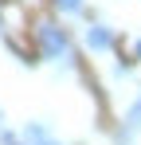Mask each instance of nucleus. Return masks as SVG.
I'll list each match as a JSON object with an SVG mask.
<instances>
[{"instance_id": "obj_1", "label": "nucleus", "mask_w": 141, "mask_h": 145, "mask_svg": "<svg viewBox=\"0 0 141 145\" xmlns=\"http://www.w3.org/2000/svg\"><path fill=\"white\" fill-rule=\"evenodd\" d=\"M35 39H39V51H43L47 59H67V55H70L67 31H63L59 24H51V20H43V24L35 27Z\"/></svg>"}, {"instance_id": "obj_2", "label": "nucleus", "mask_w": 141, "mask_h": 145, "mask_svg": "<svg viewBox=\"0 0 141 145\" xmlns=\"http://www.w3.org/2000/svg\"><path fill=\"white\" fill-rule=\"evenodd\" d=\"M86 43H90V51H110V47H114V31L98 24V27L86 31Z\"/></svg>"}, {"instance_id": "obj_3", "label": "nucleus", "mask_w": 141, "mask_h": 145, "mask_svg": "<svg viewBox=\"0 0 141 145\" xmlns=\"http://www.w3.org/2000/svg\"><path fill=\"white\" fill-rule=\"evenodd\" d=\"M137 125H141V98L129 106V114H125V129H137Z\"/></svg>"}, {"instance_id": "obj_4", "label": "nucleus", "mask_w": 141, "mask_h": 145, "mask_svg": "<svg viewBox=\"0 0 141 145\" xmlns=\"http://www.w3.org/2000/svg\"><path fill=\"white\" fill-rule=\"evenodd\" d=\"M55 8H63V12H82V0H55Z\"/></svg>"}, {"instance_id": "obj_5", "label": "nucleus", "mask_w": 141, "mask_h": 145, "mask_svg": "<svg viewBox=\"0 0 141 145\" xmlns=\"http://www.w3.org/2000/svg\"><path fill=\"white\" fill-rule=\"evenodd\" d=\"M31 145H59V141H51V137H47V133H43V137H35V141H31Z\"/></svg>"}, {"instance_id": "obj_6", "label": "nucleus", "mask_w": 141, "mask_h": 145, "mask_svg": "<svg viewBox=\"0 0 141 145\" xmlns=\"http://www.w3.org/2000/svg\"><path fill=\"white\" fill-rule=\"evenodd\" d=\"M133 55H137V59H141V39H137V43H133Z\"/></svg>"}, {"instance_id": "obj_7", "label": "nucleus", "mask_w": 141, "mask_h": 145, "mask_svg": "<svg viewBox=\"0 0 141 145\" xmlns=\"http://www.w3.org/2000/svg\"><path fill=\"white\" fill-rule=\"evenodd\" d=\"M8 145H16V141H8Z\"/></svg>"}]
</instances>
